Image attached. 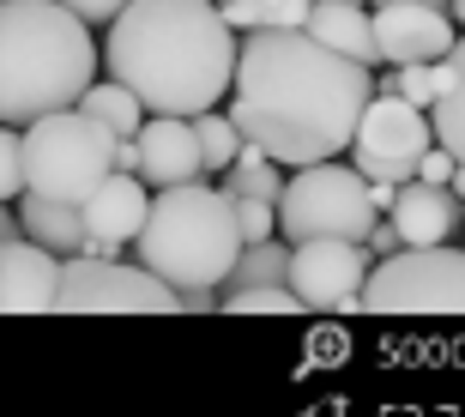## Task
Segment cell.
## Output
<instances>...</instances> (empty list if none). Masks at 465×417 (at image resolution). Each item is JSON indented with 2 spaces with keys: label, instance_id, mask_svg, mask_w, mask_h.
Returning a JSON list of instances; mask_svg holds the SVG:
<instances>
[{
  "label": "cell",
  "instance_id": "cell-18",
  "mask_svg": "<svg viewBox=\"0 0 465 417\" xmlns=\"http://www.w3.org/2000/svg\"><path fill=\"white\" fill-rule=\"evenodd\" d=\"M435 139L465 164V36L453 43L448 61H435V104H430Z\"/></svg>",
  "mask_w": 465,
  "mask_h": 417
},
{
  "label": "cell",
  "instance_id": "cell-4",
  "mask_svg": "<svg viewBox=\"0 0 465 417\" xmlns=\"http://www.w3.org/2000/svg\"><path fill=\"white\" fill-rule=\"evenodd\" d=\"M242 248L248 243H242V224H236V194L212 188L206 175L152 194L145 230L134 236L139 266L163 273L175 291H200V284L218 291L224 278H236Z\"/></svg>",
  "mask_w": 465,
  "mask_h": 417
},
{
  "label": "cell",
  "instance_id": "cell-11",
  "mask_svg": "<svg viewBox=\"0 0 465 417\" xmlns=\"http://www.w3.org/2000/svg\"><path fill=\"white\" fill-rule=\"evenodd\" d=\"M453 18L441 13V0H381L375 6V49L387 67L405 61H448L453 55Z\"/></svg>",
  "mask_w": 465,
  "mask_h": 417
},
{
  "label": "cell",
  "instance_id": "cell-23",
  "mask_svg": "<svg viewBox=\"0 0 465 417\" xmlns=\"http://www.w3.org/2000/svg\"><path fill=\"white\" fill-rule=\"evenodd\" d=\"M375 91H393V97H405V104L430 109L435 104V67L430 61H405V67H393L387 79H375Z\"/></svg>",
  "mask_w": 465,
  "mask_h": 417
},
{
  "label": "cell",
  "instance_id": "cell-31",
  "mask_svg": "<svg viewBox=\"0 0 465 417\" xmlns=\"http://www.w3.org/2000/svg\"><path fill=\"white\" fill-rule=\"evenodd\" d=\"M369 200H375V212H393V200H399V182H369Z\"/></svg>",
  "mask_w": 465,
  "mask_h": 417
},
{
  "label": "cell",
  "instance_id": "cell-2",
  "mask_svg": "<svg viewBox=\"0 0 465 417\" xmlns=\"http://www.w3.org/2000/svg\"><path fill=\"white\" fill-rule=\"evenodd\" d=\"M236 25L212 0H127L109 25L104 67L152 115H200L236 85Z\"/></svg>",
  "mask_w": 465,
  "mask_h": 417
},
{
  "label": "cell",
  "instance_id": "cell-33",
  "mask_svg": "<svg viewBox=\"0 0 465 417\" xmlns=\"http://www.w3.org/2000/svg\"><path fill=\"white\" fill-rule=\"evenodd\" d=\"M453 194H460V200H465V164H460V170H453Z\"/></svg>",
  "mask_w": 465,
  "mask_h": 417
},
{
  "label": "cell",
  "instance_id": "cell-36",
  "mask_svg": "<svg viewBox=\"0 0 465 417\" xmlns=\"http://www.w3.org/2000/svg\"><path fill=\"white\" fill-rule=\"evenodd\" d=\"M0 254H6V243H0Z\"/></svg>",
  "mask_w": 465,
  "mask_h": 417
},
{
  "label": "cell",
  "instance_id": "cell-14",
  "mask_svg": "<svg viewBox=\"0 0 465 417\" xmlns=\"http://www.w3.org/2000/svg\"><path fill=\"white\" fill-rule=\"evenodd\" d=\"M61 303V261L36 236L6 243L0 254V314H49Z\"/></svg>",
  "mask_w": 465,
  "mask_h": 417
},
{
  "label": "cell",
  "instance_id": "cell-29",
  "mask_svg": "<svg viewBox=\"0 0 465 417\" xmlns=\"http://www.w3.org/2000/svg\"><path fill=\"white\" fill-rule=\"evenodd\" d=\"M61 6H73L85 25H115V13L127 6V0H61Z\"/></svg>",
  "mask_w": 465,
  "mask_h": 417
},
{
  "label": "cell",
  "instance_id": "cell-16",
  "mask_svg": "<svg viewBox=\"0 0 465 417\" xmlns=\"http://www.w3.org/2000/svg\"><path fill=\"white\" fill-rule=\"evenodd\" d=\"M309 31L321 36V43H332V49L369 61V67L381 61V49H375V13H362V0H314V6H309Z\"/></svg>",
  "mask_w": 465,
  "mask_h": 417
},
{
  "label": "cell",
  "instance_id": "cell-32",
  "mask_svg": "<svg viewBox=\"0 0 465 417\" xmlns=\"http://www.w3.org/2000/svg\"><path fill=\"white\" fill-rule=\"evenodd\" d=\"M18 230H25V218L13 212V200H0V243H13Z\"/></svg>",
  "mask_w": 465,
  "mask_h": 417
},
{
  "label": "cell",
  "instance_id": "cell-13",
  "mask_svg": "<svg viewBox=\"0 0 465 417\" xmlns=\"http://www.w3.org/2000/svg\"><path fill=\"white\" fill-rule=\"evenodd\" d=\"M134 139H139V175L152 188H182V182L206 175V152H200L193 115H145V127Z\"/></svg>",
  "mask_w": 465,
  "mask_h": 417
},
{
  "label": "cell",
  "instance_id": "cell-7",
  "mask_svg": "<svg viewBox=\"0 0 465 417\" xmlns=\"http://www.w3.org/2000/svg\"><path fill=\"white\" fill-rule=\"evenodd\" d=\"M369 314H465V254L448 243L399 248L362 284Z\"/></svg>",
  "mask_w": 465,
  "mask_h": 417
},
{
  "label": "cell",
  "instance_id": "cell-21",
  "mask_svg": "<svg viewBox=\"0 0 465 417\" xmlns=\"http://www.w3.org/2000/svg\"><path fill=\"white\" fill-rule=\"evenodd\" d=\"M193 134H200V152H206V170L212 175H224L230 164H236L242 127L230 122V109H224V115H218V109H200V115H193Z\"/></svg>",
  "mask_w": 465,
  "mask_h": 417
},
{
  "label": "cell",
  "instance_id": "cell-27",
  "mask_svg": "<svg viewBox=\"0 0 465 417\" xmlns=\"http://www.w3.org/2000/svg\"><path fill=\"white\" fill-rule=\"evenodd\" d=\"M309 6L314 0H248V18L260 25H309Z\"/></svg>",
  "mask_w": 465,
  "mask_h": 417
},
{
  "label": "cell",
  "instance_id": "cell-22",
  "mask_svg": "<svg viewBox=\"0 0 465 417\" xmlns=\"http://www.w3.org/2000/svg\"><path fill=\"white\" fill-rule=\"evenodd\" d=\"M224 314H302V296L291 284H242L218 303Z\"/></svg>",
  "mask_w": 465,
  "mask_h": 417
},
{
  "label": "cell",
  "instance_id": "cell-26",
  "mask_svg": "<svg viewBox=\"0 0 465 417\" xmlns=\"http://www.w3.org/2000/svg\"><path fill=\"white\" fill-rule=\"evenodd\" d=\"M25 194V139L0 122V200H18Z\"/></svg>",
  "mask_w": 465,
  "mask_h": 417
},
{
  "label": "cell",
  "instance_id": "cell-25",
  "mask_svg": "<svg viewBox=\"0 0 465 417\" xmlns=\"http://www.w3.org/2000/svg\"><path fill=\"white\" fill-rule=\"evenodd\" d=\"M236 273L248 278V284H260L266 273L284 278V273H291V248H272V236H266V243H248V248H242V261H236Z\"/></svg>",
  "mask_w": 465,
  "mask_h": 417
},
{
  "label": "cell",
  "instance_id": "cell-12",
  "mask_svg": "<svg viewBox=\"0 0 465 417\" xmlns=\"http://www.w3.org/2000/svg\"><path fill=\"white\" fill-rule=\"evenodd\" d=\"M152 182L145 175H134V170H115L104 182V188L91 194L85 206V248L79 254H121V248L134 243L139 230H145V212H152Z\"/></svg>",
  "mask_w": 465,
  "mask_h": 417
},
{
  "label": "cell",
  "instance_id": "cell-24",
  "mask_svg": "<svg viewBox=\"0 0 465 417\" xmlns=\"http://www.w3.org/2000/svg\"><path fill=\"white\" fill-rule=\"evenodd\" d=\"M236 224H242V243H266V236L278 230V200L236 194Z\"/></svg>",
  "mask_w": 465,
  "mask_h": 417
},
{
  "label": "cell",
  "instance_id": "cell-17",
  "mask_svg": "<svg viewBox=\"0 0 465 417\" xmlns=\"http://www.w3.org/2000/svg\"><path fill=\"white\" fill-rule=\"evenodd\" d=\"M18 218H25V236H36L54 254H79L85 248V212L73 200H49V194H18Z\"/></svg>",
  "mask_w": 465,
  "mask_h": 417
},
{
  "label": "cell",
  "instance_id": "cell-9",
  "mask_svg": "<svg viewBox=\"0 0 465 417\" xmlns=\"http://www.w3.org/2000/svg\"><path fill=\"white\" fill-rule=\"evenodd\" d=\"M435 145V122L423 115L417 104L393 97V91H375L369 109L357 122V170L369 182H411L417 175V157Z\"/></svg>",
  "mask_w": 465,
  "mask_h": 417
},
{
  "label": "cell",
  "instance_id": "cell-37",
  "mask_svg": "<svg viewBox=\"0 0 465 417\" xmlns=\"http://www.w3.org/2000/svg\"><path fill=\"white\" fill-rule=\"evenodd\" d=\"M0 6H6V0H0Z\"/></svg>",
  "mask_w": 465,
  "mask_h": 417
},
{
  "label": "cell",
  "instance_id": "cell-3",
  "mask_svg": "<svg viewBox=\"0 0 465 417\" xmlns=\"http://www.w3.org/2000/svg\"><path fill=\"white\" fill-rule=\"evenodd\" d=\"M104 49L91 25L61 0H6L0 6V122L31 127L73 109L97 85Z\"/></svg>",
  "mask_w": 465,
  "mask_h": 417
},
{
  "label": "cell",
  "instance_id": "cell-5",
  "mask_svg": "<svg viewBox=\"0 0 465 417\" xmlns=\"http://www.w3.org/2000/svg\"><path fill=\"white\" fill-rule=\"evenodd\" d=\"M115 127H104L85 109H54L25 127V188L85 206L91 194L115 175Z\"/></svg>",
  "mask_w": 465,
  "mask_h": 417
},
{
  "label": "cell",
  "instance_id": "cell-35",
  "mask_svg": "<svg viewBox=\"0 0 465 417\" xmlns=\"http://www.w3.org/2000/svg\"><path fill=\"white\" fill-rule=\"evenodd\" d=\"M441 6H453V0H441Z\"/></svg>",
  "mask_w": 465,
  "mask_h": 417
},
{
  "label": "cell",
  "instance_id": "cell-34",
  "mask_svg": "<svg viewBox=\"0 0 465 417\" xmlns=\"http://www.w3.org/2000/svg\"><path fill=\"white\" fill-rule=\"evenodd\" d=\"M453 18H460V25H465V0H453Z\"/></svg>",
  "mask_w": 465,
  "mask_h": 417
},
{
  "label": "cell",
  "instance_id": "cell-8",
  "mask_svg": "<svg viewBox=\"0 0 465 417\" xmlns=\"http://www.w3.org/2000/svg\"><path fill=\"white\" fill-rule=\"evenodd\" d=\"M61 314H175L182 291L152 266H121L115 254H67Z\"/></svg>",
  "mask_w": 465,
  "mask_h": 417
},
{
  "label": "cell",
  "instance_id": "cell-6",
  "mask_svg": "<svg viewBox=\"0 0 465 417\" xmlns=\"http://www.w3.org/2000/svg\"><path fill=\"white\" fill-rule=\"evenodd\" d=\"M375 200H369V175L357 164L321 157L284 182L278 194V236L284 243H309V236H345V243H369L375 230Z\"/></svg>",
  "mask_w": 465,
  "mask_h": 417
},
{
  "label": "cell",
  "instance_id": "cell-1",
  "mask_svg": "<svg viewBox=\"0 0 465 417\" xmlns=\"http://www.w3.org/2000/svg\"><path fill=\"white\" fill-rule=\"evenodd\" d=\"M369 97H375L369 61L321 43L309 25H260L242 36L230 122L272 164L302 170L357 145Z\"/></svg>",
  "mask_w": 465,
  "mask_h": 417
},
{
  "label": "cell",
  "instance_id": "cell-15",
  "mask_svg": "<svg viewBox=\"0 0 465 417\" xmlns=\"http://www.w3.org/2000/svg\"><path fill=\"white\" fill-rule=\"evenodd\" d=\"M387 218L399 224L405 248H430V243H448L453 236V224H460V200H453V188H441V182L411 175V182H399V200H393Z\"/></svg>",
  "mask_w": 465,
  "mask_h": 417
},
{
  "label": "cell",
  "instance_id": "cell-30",
  "mask_svg": "<svg viewBox=\"0 0 465 417\" xmlns=\"http://www.w3.org/2000/svg\"><path fill=\"white\" fill-rule=\"evenodd\" d=\"M369 248H375V254H399V248H405V236H399V224L387 218V212H381L375 230H369Z\"/></svg>",
  "mask_w": 465,
  "mask_h": 417
},
{
  "label": "cell",
  "instance_id": "cell-10",
  "mask_svg": "<svg viewBox=\"0 0 465 417\" xmlns=\"http://www.w3.org/2000/svg\"><path fill=\"white\" fill-rule=\"evenodd\" d=\"M302 309L314 314H351L362 309V284H369V261H362V243L345 236H309V243H291V273H284Z\"/></svg>",
  "mask_w": 465,
  "mask_h": 417
},
{
  "label": "cell",
  "instance_id": "cell-28",
  "mask_svg": "<svg viewBox=\"0 0 465 417\" xmlns=\"http://www.w3.org/2000/svg\"><path fill=\"white\" fill-rule=\"evenodd\" d=\"M453 170H460V157H453L441 139H435L430 152L417 157V175H423V182H441V188H453Z\"/></svg>",
  "mask_w": 465,
  "mask_h": 417
},
{
  "label": "cell",
  "instance_id": "cell-19",
  "mask_svg": "<svg viewBox=\"0 0 465 417\" xmlns=\"http://www.w3.org/2000/svg\"><path fill=\"white\" fill-rule=\"evenodd\" d=\"M79 109H85V115H97L104 127H115V134H139V127H145V115H152V109L139 104V97L121 85V79H104V85H91L85 97H79Z\"/></svg>",
  "mask_w": 465,
  "mask_h": 417
},
{
  "label": "cell",
  "instance_id": "cell-20",
  "mask_svg": "<svg viewBox=\"0 0 465 417\" xmlns=\"http://www.w3.org/2000/svg\"><path fill=\"white\" fill-rule=\"evenodd\" d=\"M224 175H230V182H224L230 194H260V200H278V194H284V182H278V164L260 152L254 139H242L236 164H230Z\"/></svg>",
  "mask_w": 465,
  "mask_h": 417
}]
</instances>
